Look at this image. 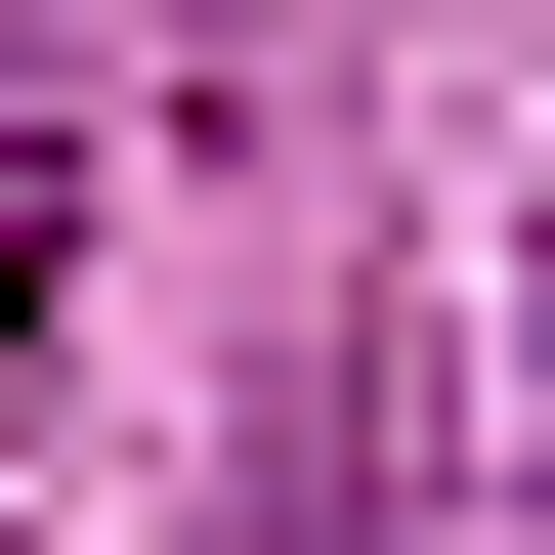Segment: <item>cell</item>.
Wrapping results in <instances>:
<instances>
[{"mask_svg":"<svg viewBox=\"0 0 555 555\" xmlns=\"http://www.w3.org/2000/svg\"><path fill=\"white\" fill-rule=\"evenodd\" d=\"M513 385H555V171H513Z\"/></svg>","mask_w":555,"mask_h":555,"instance_id":"1","label":"cell"}]
</instances>
